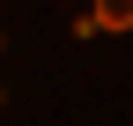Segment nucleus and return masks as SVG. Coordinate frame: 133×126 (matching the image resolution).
<instances>
[{"instance_id": "1", "label": "nucleus", "mask_w": 133, "mask_h": 126, "mask_svg": "<svg viewBox=\"0 0 133 126\" xmlns=\"http://www.w3.org/2000/svg\"><path fill=\"white\" fill-rule=\"evenodd\" d=\"M96 30H133V0H96Z\"/></svg>"}, {"instance_id": "2", "label": "nucleus", "mask_w": 133, "mask_h": 126, "mask_svg": "<svg viewBox=\"0 0 133 126\" xmlns=\"http://www.w3.org/2000/svg\"><path fill=\"white\" fill-rule=\"evenodd\" d=\"M0 104H8V89H0Z\"/></svg>"}, {"instance_id": "3", "label": "nucleus", "mask_w": 133, "mask_h": 126, "mask_svg": "<svg viewBox=\"0 0 133 126\" xmlns=\"http://www.w3.org/2000/svg\"><path fill=\"white\" fill-rule=\"evenodd\" d=\"M0 52H8V37H0Z\"/></svg>"}]
</instances>
